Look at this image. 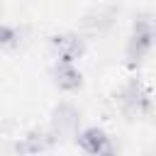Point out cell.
Returning a JSON list of instances; mask_svg holds the SVG:
<instances>
[{
  "label": "cell",
  "mask_w": 156,
  "mask_h": 156,
  "mask_svg": "<svg viewBox=\"0 0 156 156\" xmlns=\"http://www.w3.org/2000/svg\"><path fill=\"white\" fill-rule=\"evenodd\" d=\"M154 37H156V32H154L151 15H139L132 24V34L124 46V58H127L129 68H136L149 56V51L154 49Z\"/></svg>",
  "instance_id": "6da1fadb"
},
{
  "label": "cell",
  "mask_w": 156,
  "mask_h": 156,
  "mask_svg": "<svg viewBox=\"0 0 156 156\" xmlns=\"http://www.w3.org/2000/svg\"><path fill=\"white\" fill-rule=\"evenodd\" d=\"M115 102L127 119H139L151 112V90L139 78H129L115 95Z\"/></svg>",
  "instance_id": "7a4b0ae2"
},
{
  "label": "cell",
  "mask_w": 156,
  "mask_h": 156,
  "mask_svg": "<svg viewBox=\"0 0 156 156\" xmlns=\"http://www.w3.org/2000/svg\"><path fill=\"white\" fill-rule=\"evenodd\" d=\"M80 127V110L71 102H61L51 110V119H49V132L54 134V139H63V136H76Z\"/></svg>",
  "instance_id": "3957f363"
},
{
  "label": "cell",
  "mask_w": 156,
  "mask_h": 156,
  "mask_svg": "<svg viewBox=\"0 0 156 156\" xmlns=\"http://www.w3.org/2000/svg\"><path fill=\"white\" fill-rule=\"evenodd\" d=\"M49 49L54 54L56 61H66V63H76L83 54H85V39L76 32H63V34H54L49 39Z\"/></svg>",
  "instance_id": "277c9868"
},
{
  "label": "cell",
  "mask_w": 156,
  "mask_h": 156,
  "mask_svg": "<svg viewBox=\"0 0 156 156\" xmlns=\"http://www.w3.org/2000/svg\"><path fill=\"white\" fill-rule=\"evenodd\" d=\"M76 144L90 154V156H100V154H112V144L105 129L100 127H85L80 132H76Z\"/></svg>",
  "instance_id": "5b68a950"
},
{
  "label": "cell",
  "mask_w": 156,
  "mask_h": 156,
  "mask_svg": "<svg viewBox=\"0 0 156 156\" xmlns=\"http://www.w3.org/2000/svg\"><path fill=\"white\" fill-rule=\"evenodd\" d=\"M51 78H54V85L63 93H78L83 88V73L76 63L56 61L51 68Z\"/></svg>",
  "instance_id": "8992f818"
},
{
  "label": "cell",
  "mask_w": 156,
  "mask_h": 156,
  "mask_svg": "<svg viewBox=\"0 0 156 156\" xmlns=\"http://www.w3.org/2000/svg\"><path fill=\"white\" fill-rule=\"evenodd\" d=\"M54 134L49 129H32L27 136H22V141L15 144V149L20 154H39V151H46L54 146Z\"/></svg>",
  "instance_id": "52a82bcc"
},
{
  "label": "cell",
  "mask_w": 156,
  "mask_h": 156,
  "mask_svg": "<svg viewBox=\"0 0 156 156\" xmlns=\"http://www.w3.org/2000/svg\"><path fill=\"white\" fill-rule=\"evenodd\" d=\"M20 39H22V34H20L17 27H12V24H0V51L15 49V46L20 44Z\"/></svg>",
  "instance_id": "ba28073f"
}]
</instances>
